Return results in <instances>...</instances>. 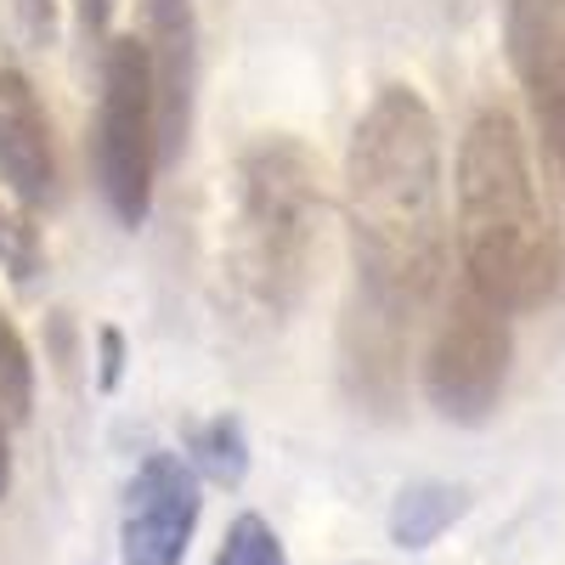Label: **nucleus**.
I'll use <instances>...</instances> for the list:
<instances>
[{
	"label": "nucleus",
	"instance_id": "f257e3e1",
	"mask_svg": "<svg viewBox=\"0 0 565 565\" xmlns=\"http://www.w3.org/2000/svg\"><path fill=\"white\" fill-rule=\"evenodd\" d=\"M345 226L356 300L345 322V367L362 391H391L418 311L447 271L441 125L413 85H385L351 130Z\"/></svg>",
	"mask_w": 565,
	"mask_h": 565
},
{
	"label": "nucleus",
	"instance_id": "f03ea898",
	"mask_svg": "<svg viewBox=\"0 0 565 565\" xmlns=\"http://www.w3.org/2000/svg\"><path fill=\"white\" fill-rule=\"evenodd\" d=\"M458 266L509 317L537 311L559 289V238L537 199L526 136L509 108H481L458 141Z\"/></svg>",
	"mask_w": 565,
	"mask_h": 565
},
{
	"label": "nucleus",
	"instance_id": "7ed1b4c3",
	"mask_svg": "<svg viewBox=\"0 0 565 565\" xmlns=\"http://www.w3.org/2000/svg\"><path fill=\"white\" fill-rule=\"evenodd\" d=\"M322 186L317 159L295 136H255L238 159V193L226 226V277L244 311L277 322L306 295L317 249Z\"/></svg>",
	"mask_w": 565,
	"mask_h": 565
},
{
	"label": "nucleus",
	"instance_id": "20e7f679",
	"mask_svg": "<svg viewBox=\"0 0 565 565\" xmlns=\"http://www.w3.org/2000/svg\"><path fill=\"white\" fill-rule=\"evenodd\" d=\"M164 159L153 52L136 34L103 45V103H97V181L119 226H141L153 210V170Z\"/></svg>",
	"mask_w": 565,
	"mask_h": 565
},
{
	"label": "nucleus",
	"instance_id": "39448f33",
	"mask_svg": "<svg viewBox=\"0 0 565 565\" xmlns=\"http://www.w3.org/2000/svg\"><path fill=\"white\" fill-rule=\"evenodd\" d=\"M503 380H509V311L458 277L436 322L430 356H424V396L452 424H481L492 418Z\"/></svg>",
	"mask_w": 565,
	"mask_h": 565
},
{
	"label": "nucleus",
	"instance_id": "423d86ee",
	"mask_svg": "<svg viewBox=\"0 0 565 565\" xmlns=\"http://www.w3.org/2000/svg\"><path fill=\"white\" fill-rule=\"evenodd\" d=\"M199 526V476L175 452L141 458L119 514V559L125 565H181Z\"/></svg>",
	"mask_w": 565,
	"mask_h": 565
},
{
	"label": "nucleus",
	"instance_id": "0eeeda50",
	"mask_svg": "<svg viewBox=\"0 0 565 565\" xmlns=\"http://www.w3.org/2000/svg\"><path fill=\"white\" fill-rule=\"evenodd\" d=\"M503 40H509L514 79L526 90L532 125L565 175V23L554 18L548 0H509Z\"/></svg>",
	"mask_w": 565,
	"mask_h": 565
},
{
	"label": "nucleus",
	"instance_id": "6e6552de",
	"mask_svg": "<svg viewBox=\"0 0 565 565\" xmlns=\"http://www.w3.org/2000/svg\"><path fill=\"white\" fill-rule=\"evenodd\" d=\"M0 186L23 210H40L57 193L52 119H45L40 90L23 68H0Z\"/></svg>",
	"mask_w": 565,
	"mask_h": 565
},
{
	"label": "nucleus",
	"instance_id": "1a4fd4ad",
	"mask_svg": "<svg viewBox=\"0 0 565 565\" xmlns=\"http://www.w3.org/2000/svg\"><path fill=\"white\" fill-rule=\"evenodd\" d=\"M148 52H153V79H159L164 159H175L186 148V130H193V85H199L193 0H148Z\"/></svg>",
	"mask_w": 565,
	"mask_h": 565
},
{
	"label": "nucleus",
	"instance_id": "9d476101",
	"mask_svg": "<svg viewBox=\"0 0 565 565\" xmlns=\"http://www.w3.org/2000/svg\"><path fill=\"white\" fill-rule=\"evenodd\" d=\"M452 514H458V498L447 487H413V492H402V503L391 514V532L402 548H424Z\"/></svg>",
	"mask_w": 565,
	"mask_h": 565
},
{
	"label": "nucleus",
	"instance_id": "9b49d317",
	"mask_svg": "<svg viewBox=\"0 0 565 565\" xmlns=\"http://www.w3.org/2000/svg\"><path fill=\"white\" fill-rule=\"evenodd\" d=\"M0 407H7V418H29L34 407V356L7 311H0Z\"/></svg>",
	"mask_w": 565,
	"mask_h": 565
},
{
	"label": "nucleus",
	"instance_id": "f8f14e48",
	"mask_svg": "<svg viewBox=\"0 0 565 565\" xmlns=\"http://www.w3.org/2000/svg\"><path fill=\"white\" fill-rule=\"evenodd\" d=\"M215 565H289V554H282L277 532L260 521V514H238V521L226 526V537H221Z\"/></svg>",
	"mask_w": 565,
	"mask_h": 565
},
{
	"label": "nucleus",
	"instance_id": "ddd939ff",
	"mask_svg": "<svg viewBox=\"0 0 565 565\" xmlns=\"http://www.w3.org/2000/svg\"><path fill=\"white\" fill-rule=\"evenodd\" d=\"M193 452H199V463H204V476H215V481H238L244 476V424L238 418H210L204 430L193 436Z\"/></svg>",
	"mask_w": 565,
	"mask_h": 565
},
{
	"label": "nucleus",
	"instance_id": "4468645a",
	"mask_svg": "<svg viewBox=\"0 0 565 565\" xmlns=\"http://www.w3.org/2000/svg\"><path fill=\"white\" fill-rule=\"evenodd\" d=\"M0 260L12 266V277H18V282H29V277H34V266H40L34 226H29V221H18V215H7V210H0Z\"/></svg>",
	"mask_w": 565,
	"mask_h": 565
},
{
	"label": "nucleus",
	"instance_id": "2eb2a0df",
	"mask_svg": "<svg viewBox=\"0 0 565 565\" xmlns=\"http://www.w3.org/2000/svg\"><path fill=\"white\" fill-rule=\"evenodd\" d=\"M18 23L34 45H45L57 34V0H18Z\"/></svg>",
	"mask_w": 565,
	"mask_h": 565
},
{
	"label": "nucleus",
	"instance_id": "dca6fc26",
	"mask_svg": "<svg viewBox=\"0 0 565 565\" xmlns=\"http://www.w3.org/2000/svg\"><path fill=\"white\" fill-rule=\"evenodd\" d=\"M97 345H103V391H114V385H119V367H125V340H119V328H103Z\"/></svg>",
	"mask_w": 565,
	"mask_h": 565
},
{
	"label": "nucleus",
	"instance_id": "f3484780",
	"mask_svg": "<svg viewBox=\"0 0 565 565\" xmlns=\"http://www.w3.org/2000/svg\"><path fill=\"white\" fill-rule=\"evenodd\" d=\"M12 492V441H7V407H0V498Z\"/></svg>",
	"mask_w": 565,
	"mask_h": 565
},
{
	"label": "nucleus",
	"instance_id": "a211bd4d",
	"mask_svg": "<svg viewBox=\"0 0 565 565\" xmlns=\"http://www.w3.org/2000/svg\"><path fill=\"white\" fill-rule=\"evenodd\" d=\"M103 23H108V0H85V29L103 34Z\"/></svg>",
	"mask_w": 565,
	"mask_h": 565
}]
</instances>
